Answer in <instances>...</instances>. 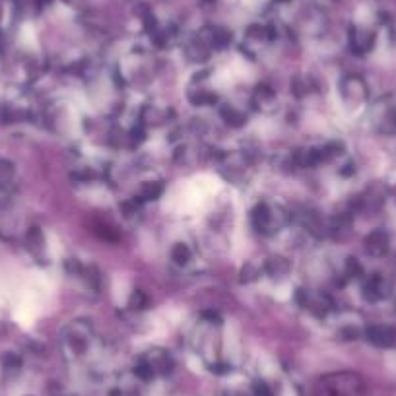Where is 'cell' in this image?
I'll return each instance as SVG.
<instances>
[{
  "instance_id": "7a4b0ae2",
  "label": "cell",
  "mask_w": 396,
  "mask_h": 396,
  "mask_svg": "<svg viewBox=\"0 0 396 396\" xmlns=\"http://www.w3.org/2000/svg\"><path fill=\"white\" fill-rule=\"evenodd\" d=\"M284 216L278 214V210L270 208L268 204H258L257 208L253 210V226L260 231V233H274L284 226Z\"/></svg>"
},
{
  "instance_id": "ba28073f",
  "label": "cell",
  "mask_w": 396,
  "mask_h": 396,
  "mask_svg": "<svg viewBox=\"0 0 396 396\" xmlns=\"http://www.w3.org/2000/svg\"><path fill=\"white\" fill-rule=\"evenodd\" d=\"M208 53H210L208 43L202 39V37H197V39H192L187 45V57L192 60V62H197V60H204L206 57H208Z\"/></svg>"
},
{
  "instance_id": "6da1fadb",
  "label": "cell",
  "mask_w": 396,
  "mask_h": 396,
  "mask_svg": "<svg viewBox=\"0 0 396 396\" xmlns=\"http://www.w3.org/2000/svg\"><path fill=\"white\" fill-rule=\"evenodd\" d=\"M366 381L352 371L321 377L315 385V396H366Z\"/></svg>"
},
{
  "instance_id": "4fadbf2b",
  "label": "cell",
  "mask_w": 396,
  "mask_h": 396,
  "mask_svg": "<svg viewBox=\"0 0 396 396\" xmlns=\"http://www.w3.org/2000/svg\"><path fill=\"white\" fill-rule=\"evenodd\" d=\"M222 115H224V119H226V123L228 125H231V127H243L245 125V120H247V117L241 113V111H237L235 107H224L222 109Z\"/></svg>"
},
{
  "instance_id": "30bf717a",
  "label": "cell",
  "mask_w": 396,
  "mask_h": 396,
  "mask_svg": "<svg viewBox=\"0 0 396 396\" xmlns=\"http://www.w3.org/2000/svg\"><path fill=\"white\" fill-rule=\"evenodd\" d=\"M385 284H383V278L375 274V276L369 278V282L366 284V296L367 299H371V301H377V299H381V297L385 296Z\"/></svg>"
},
{
  "instance_id": "7c38bea8",
  "label": "cell",
  "mask_w": 396,
  "mask_h": 396,
  "mask_svg": "<svg viewBox=\"0 0 396 396\" xmlns=\"http://www.w3.org/2000/svg\"><path fill=\"white\" fill-rule=\"evenodd\" d=\"M287 268H289V264H287L286 258H282V257L268 258L267 272H268V274H270V276H272V278L284 276V274H286V272H287Z\"/></svg>"
},
{
  "instance_id": "ac0fdd59",
  "label": "cell",
  "mask_w": 396,
  "mask_h": 396,
  "mask_svg": "<svg viewBox=\"0 0 396 396\" xmlns=\"http://www.w3.org/2000/svg\"><path fill=\"white\" fill-rule=\"evenodd\" d=\"M255 396H274V393L270 390V386L267 385V383H257L255 385Z\"/></svg>"
},
{
  "instance_id": "e0dca14e",
  "label": "cell",
  "mask_w": 396,
  "mask_h": 396,
  "mask_svg": "<svg viewBox=\"0 0 396 396\" xmlns=\"http://www.w3.org/2000/svg\"><path fill=\"white\" fill-rule=\"evenodd\" d=\"M346 272L348 276H359L361 274V264L357 262V258H348Z\"/></svg>"
},
{
  "instance_id": "d6986e66",
  "label": "cell",
  "mask_w": 396,
  "mask_h": 396,
  "mask_svg": "<svg viewBox=\"0 0 396 396\" xmlns=\"http://www.w3.org/2000/svg\"><path fill=\"white\" fill-rule=\"evenodd\" d=\"M206 2H214V0H206Z\"/></svg>"
},
{
  "instance_id": "3957f363",
  "label": "cell",
  "mask_w": 396,
  "mask_h": 396,
  "mask_svg": "<svg viewBox=\"0 0 396 396\" xmlns=\"http://www.w3.org/2000/svg\"><path fill=\"white\" fill-rule=\"evenodd\" d=\"M367 84L361 76H346L342 80V98L350 107H357L359 103H363L367 99Z\"/></svg>"
},
{
  "instance_id": "9a60e30c",
  "label": "cell",
  "mask_w": 396,
  "mask_h": 396,
  "mask_svg": "<svg viewBox=\"0 0 396 396\" xmlns=\"http://www.w3.org/2000/svg\"><path fill=\"white\" fill-rule=\"evenodd\" d=\"M14 179V168L8 161H0V188H6L12 185Z\"/></svg>"
},
{
  "instance_id": "2e32d148",
  "label": "cell",
  "mask_w": 396,
  "mask_h": 396,
  "mask_svg": "<svg viewBox=\"0 0 396 396\" xmlns=\"http://www.w3.org/2000/svg\"><path fill=\"white\" fill-rule=\"evenodd\" d=\"M171 258L177 262V264H187L188 260H190V251H188L187 245H183V243H177L173 251H171Z\"/></svg>"
},
{
  "instance_id": "8fae6325",
  "label": "cell",
  "mask_w": 396,
  "mask_h": 396,
  "mask_svg": "<svg viewBox=\"0 0 396 396\" xmlns=\"http://www.w3.org/2000/svg\"><path fill=\"white\" fill-rule=\"evenodd\" d=\"M210 33V45L212 47H216V49H224V47H228L229 41H231V33H229L226 28H210L208 30Z\"/></svg>"
},
{
  "instance_id": "5b68a950",
  "label": "cell",
  "mask_w": 396,
  "mask_h": 396,
  "mask_svg": "<svg viewBox=\"0 0 396 396\" xmlns=\"http://www.w3.org/2000/svg\"><path fill=\"white\" fill-rule=\"evenodd\" d=\"M375 45V33L366 30V28H357L354 26L350 30V47L356 55H367Z\"/></svg>"
},
{
  "instance_id": "5bb4252c",
  "label": "cell",
  "mask_w": 396,
  "mask_h": 396,
  "mask_svg": "<svg viewBox=\"0 0 396 396\" xmlns=\"http://www.w3.org/2000/svg\"><path fill=\"white\" fill-rule=\"evenodd\" d=\"M161 192H163V185L161 183H144V187L140 190V197L144 198V200H156V198L161 197Z\"/></svg>"
},
{
  "instance_id": "52a82bcc",
  "label": "cell",
  "mask_w": 396,
  "mask_h": 396,
  "mask_svg": "<svg viewBox=\"0 0 396 396\" xmlns=\"http://www.w3.org/2000/svg\"><path fill=\"white\" fill-rule=\"evenodd\" d=\"M253 101L257 105L258 109L264 111V113H270V111L276 109V93L272 91L267 86H258L255 96H253Z\"/></svg>"
},
{
  "instance_id": "8992f818",
  "label": "cell",
  "mask_w": 396,
  "mask_h": 396,
  "mask_svg": "<svg viewBox=\"0 0 396 396\" xmlns=\"http://www.w3.org/2000/svg\"><path fill=\"white\" fill-rule=\"evenodd\" d=\"M388 245H390V241L383 229H375L366 237V251L371 257H385L388 253Z\"/></svg>"
},
{
  "instance_id": "277c9868",
  "label": "cell",
  "mask_w": 396,
  "mask_h": 396,
  "mask_svg": "<svg viewBox=\"0 0 396 396\" xmlns=\"http://www.w3.org/2000/svg\"><path fill=\"white\" fill-rule=\"evenodd\" d=\"M366 338L373 346L383 348V350L396 346V330L385 325H371L366 330Z\"/></svg>"
},
{
  "instance_id": "9c48e42d",
  "label": "cell",
  "mask_w": 396,
  "mask_h": 396,
  "mask_svg": "<svg viewBox=\"0 0 396 396\" xmlns=\"http://www.w3.org/2000/svg\"><path fill=\"white\" fill-rule=\"evenodd\" d=\"M377 129H379V132H383V134H396V107H388L381 115Z\"/></svg>"
}]
</instances>
